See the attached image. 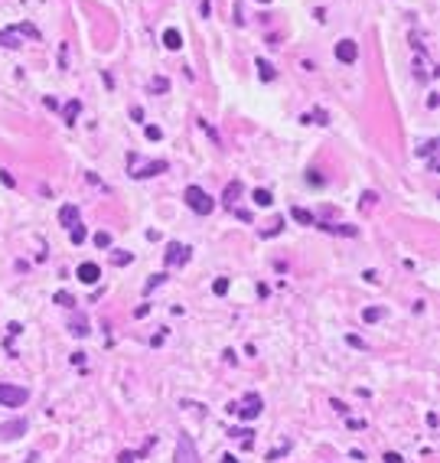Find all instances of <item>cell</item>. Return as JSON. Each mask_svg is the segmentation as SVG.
<instances>
[{"instance_id":"cell-1","label":"cell","mask_w":440,"mask_h":463,"mask_svg":"<svg viewBox=\"0 0 440 463\" xmlns=\"http://www.w3.org/2000/svg\"><path fill=\"white\" fill-rule=\"evenodd\" d=\"M228 411L238 414L241 421H254V417L264 411V402H261V395H254V391H251V395H245L238 405H228Z\"/></svg>"},{"instance_id":"cell-10","label":"cell","mask_w":440,"mask_h":463,"mask_svg":"<svg viewBox=\"0 0 440 463\" xmlns=\"http://www.w3.org/2000/svg\"><path fill=\"white\" fill-rule=\"evenodd\" d=\"M59 222H62L65 228L78 225V209H75V206H62V212H59Z\"/></svg>"},{"instance_id":"cell-6","label":"cell","mask_w":440,"mask_h":463,"mask_svg":"<svg viewBox=\"0 0 440 463\" xmlns=\"http://www.w3.org/2000/svg\"><path fill=\"white\" fill-rule=\"evenodd\" d=\"M336 59L346 62V66H352V62L359 59V46H356L352 39H339V43H336Z\"/></svg>"},{"instance_id":"cell-18","label":"cell","mask_w":440,"mask_h":463,"mask_svg":"<svg viewBox=\"0 0 440 463\" xmlns=\"http://www.w3.org/2000/svg\"><path fill=\"white\" fill-rule=\"evenodd\" d=\"M362 317H365V323H375V320H382V317H385V310H382V307H368Z\"/></svg>"},{"instance_id":"cell-29","label":"cell","mask_w":440,"mask_h":463,"mask_svg":"<svg viewBox=\"0 0 440 463\" xmlns=\"http://www.w3.org/2000/svg\"><path fill=\"white\" fill-rule=\"evenodd\" d=\"M306 180H313V183H323V176H320V170H310V173H306Z\"/></svg>"},{"instance_id":"cell-27","label":"cell","mask_w":440,"mask_h":463,"mask_svg":"<svg viewBox=\"0 0 440 463\" xmlns=\"http://www.w3.org/2000/svg\"><path fill=\"white\" fill-rule=\"evenodd\" d=\"M385 463H404V460H401V453L391 450V453H385Z\"/></svg>"},{"instance_id":"cell-28","label":"cell","mask_w":440,"mask_h":463,"mask_svg":"<svg viewBox=\"0 0 440 463\" xmlns=\"http://www.w3.org/2000/svg\"><path fill=\"white\" fill-rule=\"evenodd\" d=\"M349 346H356V349H365V343L359 340V336H349Z\"/></svg>"},{"instance_id":"cell-16","label":"cell","mask_w":440,"mask_h":463,"mask_svg":"<svg viewBox=\"0 0 440 463\" xmlns=\"http://www.w3.org/2000/svg\"><path fill=\"white\" fill-rule=\"evenodd\" d=\"M300 121H303V124H329V121H326V111H306Z\"/></svg>"},{"instance_id":"cell-13","label":"cell","mask_w":440,"mask_h":463,"mask_svg":"<svg viewBox=\"0 0 440 463\" xmlns=\"http://www.w3.org/2000/svg\"><path fill=\"white\" fill-rule=\"evenodd\" d=\"M78 111H82V101H69L65 108H62V118H65V124H75Z\"/></svg>"},{"instance_id":"cell-5","label":"cell","mask_w":440,"mask_h":463,"mask_svg":"<svg viewBox=\"0 0 440 463\" xmlns=\"http://www.w3.org/2000/svg\"><path fill=\"white\" fill-rule=\"evenodd\" d=\"M30 402V391L20 388V385H7V382H0V405L4 408H20Z\"/></svg>"},{"instance_id":"cell-26","label":"cell","mask_w":440,"mask_h":463,"mask_svg":"<svg viewBox=\"0 0 440 463\" xmlns=\"http://www.w3.org/2000/svg\"><path fill=\"white\" fill-rule=\"evenodd\" d=\"M153 92H166V88H170V82H166V78H153Z\"/></svg>"},{"instance_id":"cell-25","label":"cell","mask_w":440,"mask_h":463,"mask_svg":"<svg viewBox=\"0 0 440 463\" xmlns=\"http://www.w3.org/2000/svg\"><path fill=\"white\" fill-rule=\"evenodd\" d=\"M72 333H75V336H88V326H85V320H75V323H72Z\"/></svg>"},{"instance_id":"cell-30","label":"cell","mask_w":440,"mask_h":463,"mask_svg":"<svg viewBox=\"0 0 440 463\" xmlns=\"http://www.w3.org/2000/svg\"><path fill=\"white\" fill-rule=\"evenodd\" d=\"M222 463H238V460H235L232 453H225V457H222Z\"/></svg>"},{"instance_id":"cell-17","label":"cell","mask_w":440,"mask_h":463,"mask_svg":"<svg viewBox=\"0 0 440 463\" xmlns=\"http://www.w3.org/2000/svg\"><path fill=\"white\" fill-rule=\"evenodd\" d=\"M258 72H261L264 82H271V78H274V69H271V62H264V59H258Z\"/></svg>"},{"instance_id":"cell-4","label":"cell","mask_w":440,"mask_h":463,"mask_svg":"<svg viewBox=\"0 0 440 463\" xmlns=\"http://www.w3.org/2000/svg\"><path fill=\"white\" fill-rule=\"evenodd\" d=\"M173 463H199L196 440H192L189 434H180V437H176V453H173Z\"/></svg>"},{"instance_id":"cell-7","label":"cell","mask_w":440,"mask_h":463,"mask_svg":"<svg viewBox=\"0 0 440 463\" xmlns=\"http://www.w3.org/2000/svg\"><path fill=\"white\" fill-rule=\"evenodd\" d=\"M189 261V248L186 245H170L166 248V268H173V264H186Z\"/></svg>"},{"instance_id":"cell-22","label":"cell","mask_w":440,"mask_h":463,"mask_svg":"<svg viewBox=\"0 0 440 463\" xmlns=\"http://www.w3.org/2000/svg\"><path fill=\"white\" fill-rule=\"evenodd\" d=\"M56 304H59V307H75V300L69 297V293H62V290H59V293H56Z\"/></svg>"},{"instance_id":"cell-11","label":"cell","mask_w":440,"mask_h":463,"mask_svg":"<svg viewBox=\"0 0 440 463\" xmlns=\"http://www.w3.org/2000/svg\"><path fill=\"white\" fill-rule=\"evenodd\" d=\"M238 196H241V183H228V186H225V196H222V199H225V206L232 209L235 202H238Z\"/></svg>"},{"instance_id":"cell-24","label":"cell","mask_w":440,"mask_h":463,"mask_svg":"<svg viewBox=\"0 0 440 463\" xmlns=\"http://www.w3.org/2000/svg\"><path fill=\"white\" fill-rule=\"evenodd\" d=\"M95 245H98V248H108V245H111V235H108V232H98V235H95Z\"/></svg>"},{"instance_id":"cell-9","label":"cell","mask_w":440,"mask_h":463,"mask_svg":"<svg viewBox=\"0 0 440 463\" xmlns=\"http://www.w3.org/2000/svg\"><path fill=\"white\" fill-rule=\"evenodd\" d=\"M20 434H26V421L20 417V421H7V424H0V437L4 440H16Z\"/></svg>"},{"instance_id":"cell-19","label":"cell","mask_w":440,"mask_h":463,"mask_svg":"<svg viewBox=\"0 0 440 463\" xmlns=\"http://www.w3.org/2000/svg\"><path fill=\"white\" fill-rule=\"evenodd\" d=\"M69 238H72L75 245H82V242H85V228H82V225H72V228H69Z\"/></svg>"},{"instance_id":"cell-12","label":"cell","mask_w":440,"mask_h":463,"mask_svg":"<svg viewBox=\"0 0 440 463\" xmlns=\"http://www.w3.org/2000/svg\"><path fill=\"white\" fill-rule=\"evenodd\" d=\"M163 46H166V49H180V46H183V36H180V30H173V26H170V30L163 33Z\"/></svg>"},{"instance_id":"cell-2","label":"cell","mask_w":440,"mask_h":463,"mask_svg":"<svg viewBox=\"0 0 440 463\" xmlns=\"http://www.w3.org/2000/svg\"><path fill=\"white\" fill-rule=\"evenodd\" d=\"M186 206L192 209V212H199V216H209V212L215 209V202H212V196H209L206 190H202V186H189L186 193Z\"/></svg>"},{"instance_id":"cell-21","label":"cell","mask_w":440,"mask_h":463,"mask_svg":"<svg viewBox=\"0 0 440 463\" xmlns=\"http://www.w3.org/2000/svg\"><path fill=\"white\" fill-rule=\"evenodd\" d=\"M144 134L150 137V140H160V137H163V131L157 128V124H147V128H144Z\"/></svg>"},{"instance_id":"cell-3","label":"cell","mask_w":440,"mask_h":463,"mask_svg":"<svg viewBox=\"0 0 440 463\" xmlns=\"http://www.w3.org/2000/svg\"><path fill=\"white\" fill-rule=\"evenodd\" d=\"M127 163H130V176H137V180H144V176H157L166 170V160H153V163H140L137 154H127Z\"/></svg>"},{"instance_id":"cell-23","label":"cell","mask_w":440,"mask_h":463,"mask_svg":"<svg viewBox=\"0 0 440 463\" xmlns=\"http://www.w3.org/2000/svg\"><path fill=\"white\" fill-rule=\"evenodd\" d=\"M212 290L218 293V297H222V293H228V278H218V281L212 284Z\"/></svg>"},{"instance_id":"cell-20","label":"cell","mask_w":440,"mask_h":463,"mask_svg":"<svg viewBox=\"0 0 440 463\" xmlns=\"http://www.w3.org/2000/svg\"><path fill=\"white\" fill-rule=\"evenodd\" d=\"M326 232H339V235H356V228L352 225H323Z\"/></svg>"},{"instance_id":"cell-15","label":"cell","mask_w":440,"mask_h":463,"mask_svg":"<svg viewBox=\"0 0 440 463\" xmlns=\"http://www.w3.org/2000/svg\"><path fill=\"white\" fill-rule=\"evenodd\" d=\"M290 216H294L300 225H313V212H306V209H300V206H294L290 209Z\"/></svg>"},{"instance_id":"cell-14","label":"cell","mask_w":440,"mask_h":463,"mask_svg":"<svg viewBox=\"0 0 440 463\" xmlns=\"http://www.w3.org/2000/svg\"><path fill=\"white\" fill-rule=\"evenodd\" d=\"M251 199H254V206H261V209H268L271 202H274V196H271L268 190H254L251 193Z\"/></svg>"},{"instance_id":"cell-8","label":"cell","mask_w":440,"mask_h":463,"mask_svg":"<svg viewBox=\"0 0 440 463\" xmlns=\"http://www.w3.org/2000/svg\"><path fill=\"white\" fill-rule=\"evenodd\" d=\"M78 281H82V284H98V281H101V268H98L95 261L78 264Z\"/></svg>"},{"instance_id":"cell-31","label":"cell","mask_w":440,"mask_h":463,"mask_svg":"<svg viewBox=\"0 0 440 463\" xmlns=\"http://www.w3.org/2000/svg\"><path fill=\"white\" fill-rule=\"evenodd\" d=\"M261 4H268V0H261Z\"/></svg>"}]
</instances>
